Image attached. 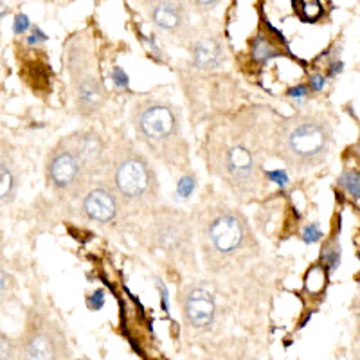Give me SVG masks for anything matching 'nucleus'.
Segmentation results:
<instances>
[{"label":"nucleus","mask_w":360,"mask_h":360,"mask_svg":"<svg viewBox=\"0 0 360 360\" xmlns=\"http://www.w3.org/2000/svg\"><path fill=\"white\" fill-rule=\"evenodd\" d=\"M279 157L294 169H310L326 157L332 144V130L323 119L310 115L292 119L279 135Z\"/></svg>","instance_id":"f257e3e1"},{"label":"nucleus","mask_w":360,"mask_h":360,"mask_svg":"<svg viewBox=\"0 0 360 360\" xmlns=\"http://www.w3.org/2000/svg\"><path fill=\"white\" fill-rule=\"evenodd\" d=\"M112 184L115 195L130 204L150 202L159 193L155 173L139 153H127L117 159L112 172Z\"/></svg>","instance_id":"f03ea898"},{"label":"nucleus","mask_w":360,"mask_h":360,"mask_svg":"<svg viewBox=\"0 0 360 360\" xmlns=\"http://www.w3.org/2000/svg\"><path fill=\"white\" fill-rule=\"evenodd\" d=\"M135 128L150 146L172 144L179 137V121L175 112L159 101L139 105L135 110Z\"/></svg>","instance_id":"7ed1b4c3"},{"label":"nucleus","mask_w":360,"mask_h":360,"mask_svg":"<svg viewBox=\"0 0 360 360\" xmlns=\"http://www.w3.org/2000/svg\"><path fill=\"white\" fill-rule=\"evenodd\" d=\"M85 176L78 157L74 155L70 146H58L47 162V179L49 184L60 193H76L82 188Z\"/></svg>","instance_id":"20e7f679"},{"label":"nucleus","mask_w":360,"mask_h":360,"mask_svg":"<svg viewBox=\"0 0 360 360\" xmlns=\"http://www.w3.org/2000/svg\"><path fill=\"white\" fill-rule=\"evenodd\" d=\"M245 229L242 220L234 214H220L209 225V242L218 252L231 254L242 247Z\"/></svg>","instance_id":"39448f33"},{"label":"nucleus","mask_w":360,"mask_h":360,"mask_svg":"<svg viewBox=\"0 0 360 360\" xmlns=\"http://www.w3.org/2000/svg\"><path fill=\"white\" fill-rule=\"evenodd\" d=\"M70 150L78 157L85 175H96L105 166V144L94 131H83L74 137Z\"/></svg>","instance_id":"423d86ee"},{"label":"nucleus","mask_w":360,"mask_h":360,"mask_svg":"<svg viewBox=\"0 0 360 360\" xmlns=\"http://www.w3.org/2000/svg\"><path fill=\"white\" fill-rule=\"evenodd\" d=\"M184 315L191 326L205 328L214 319V299L205 288H191L184 299Z\"/></svg>","instance_id":"0eeeda50"},{"label":"nucleus","mask_w":360,"mask_h":360,"mask_svg":"<svg viewBox=\"0 0 360 360\" xmlns=\"http://www.w3.org/2000/svg\"><path fill=\"white\" fill-rule=\"evenodd\" d=\"M83 213L90 220L99 221V224H108L117 214V198H115L110 189H90L85 198H83Z\"/></svg>","instance_id":"6e6552de"},{"label":"nucleus","mask_w":360,"mask_h":360,"mask_svg":"<svg viewBox=\"0 0 360 360\" xmlns=\"http://www.w3.org/2000/svg\"><path fill=\"white\" fill-rule=\"evenodd\" d=\"M25 359L27 360H58L60 344L49 328L37 326L25 340Z\"/></svg>","instance_id":"1a4fd4ad"},{"label":"nucleus","mask_w":360,"mask_h":360,"mask_svg":"<svg viewBox=\"0 0 360 360\" xmlns=\"http://www.w3.org/2000/svg\"><path fill=\"white\" fill-rule=\"evenodd\" d=\"M103 101H105V92L99 79L85 78L79 82L78 90H76V107L79 114L85 117L94 115L103 107Z\"/></svg>","instance_id":"9d476101"},{"label":"nucleus","mask_w":360,"mask_h":360,"mask_svg":"<svg viewBox=\"0 0 360 360\" xmlns=\"http://www.w3.org/2000/svg\"><path fill=\"white\" fill-rule=\"evenodd\" d=\"M155 236L160 249L168 250V252H179V250L184 249V245L188 243V231H186V225L180 224L179 220L159 221Z\"/></svg>","instance_id":"9b49d317"},{"label":"nucleus","mask_w":360,"mask_h":360,"mask_svg":"<svg viewBox=\"0 0 360 360\" xmlns=\"http://www.w3.org/2000/svg\"><path fill=\"white\" fill-rule=\"evenodd\" d=\"M193 65L202 70H214L224 63V49L214 38H205L198 41L191 51Z\"/></svg>","instance_id":"f8f14e48"},{"label":"nucleus","mask_w":360,"mask_h":360,"mask_svg":"<svg viewBox=\"0 0 360 360\" xmlns=\"http://www.w3.org/2000/svg\"><path fill=\"white\" fill-rule=\"evenodd\" d=\"M225 166L234 180L247 182L254 179V159L250 152L243 146H233L225 155Z\"/></svg>","instance_id":"ddd939ff"},{"label":"nucleus","mask_w":360,"mask_h":360,"mask_svg":"<svg viewBox=\"0 0 360 360\" xmlns=\"http://www.w3.org/2000/svg\"><path fill=\"white\" fill-rule=\"evenodd\" d=\"M152 18L153 24L162 29V31H175L182 25L184 15H182V9H180L179 4L166 0V2H160L153 8Z\"/></svg>","instance_id":"4468645a"},{"label":"nucleus","mask_w":360,"mask_h":360,"mask_svg":"<svg viewBox=\"0 0 360 360\" xmlns=\"http://www.w3.org/2000/svg\"><path fill=\"white\" fill-rule=\"evenodd\" d=\"M15 186H17V179H15L11 166L6 164V160H2V164H0V195H2V202L9 200L13 197Z\"/></svg>","instance_id":"2eb2a0df"},{"label":"nucleus","mask_w":360,"mask_h":360,"mask_svg":"<svg viewBox=\"0 0 360 360\" xmlns=\"http://www.w3.org/2000/svg\"><path fill=\"white\" fill-rule=\"evenodd\" d=\"M339 184L342 186L352 197L360 198V173L356 169H348L344 172L339 179Z\"/></svg>","instance_id":"dca6fc26"},{"label":"nucleus","mask_w":360,"mask_h":360,"mask_svg":"<svg viewBox=\"0 0 360 360\" xmlns=\"http://www.w3.org/2000/svg\"><path fill=\"white\" fill-rule=\"evenodd\" d=\"M276 54H278V53H276V49L269 44V41L265 40V38L259 37V38H256V40H254L252 56H254V60H256V62L263 63V62H266V60H270V58H274Z\"/></svg>","instance_id":"f3484780"},{"label":"nucleus","mask_w":360,"mask_h":360,"mask_svg":"<svg viewBox=\"0 0 360 360\" xmlns=\"http://www.w3.org/2000/svg\"><path fill=\"white\" fill-rule=\"evenodd\" d=\"M339 258H340V252L337 245H333L332 249L324 252V259H326V265L330 266V269H337V265H339Z\"/></svg>","instance_id":"a211bd4d"},{"label":"nucleus","mask_w":360,"mask_h":360,"mask_svg":"<svg viewBox=\"0 0 360 360\" xmlns=\"http://www.w3.org/2000/svg\"><path fill=\"white\" fill-rule=\"evenodd\" d=\"M303 238H304V242H307V243H308V242L314 243L315 240H317V238H321L319 227H317V225H315V224H311L310 227H307V229H304Z\"/></svg>","instance_id":"6ab92c4d"},{"label":"nucleus","mask_w":360,"mask_h":360,"mask_svg":"<svg viewBox=\"0 0 360 360\" xmlns=\"http://www.w3.org/2000/svg\"><path fill=\"white\" fill-rule=\"evenodd\" d=\"M29 27V18L25 15H18L17 22H15V33H24L25 29Z\"/></svg>","instance_id":"aec40b11"},{"label":"nucleus","mask_w":360,"mask_h":360,"mask_svg":"<svg viewBox=\"0 0 360 360\" xmlns=\"http://www.w3.org/2000/svg\"><path fill=\"white\" fill-rule=\"evenodd\" d=\"M0 346H2V360H8L11 356V342L6 335H2L0 339Z\"/></svg>","instance_id":"412c9836"},{"label":"nucleus","mask_w":360,"mask_h":360,"mask_svg":"<svg viewBox=\"0 0 360 360\" xmlns=\"http://www.w3.org/2000/svg\"><path fill=\"white\" fill-rule=\"evenodd\" d=\"M92 307H94V310H98V308L103 307V292L98 290L94 294V297H92Z\"/></svg>","instance_id":"4be33fe9"},{"label":"nucleus","mask_w":360,"mask_h":360,"mask_svg":"<svg viewBox=\"0 0 360 360\" xmlns=\"http://www.w3.org/2000/svg\"><path fill=\"white\" fill-rule=\"evenodd\" d=\"M269 175L272 176V179H278V180H276L278 184H287V175H285V173L274 172V173H269Z\"/></svg>","instance_id":"5701e85b"},{"label":"nucleus","mask_w":360,"mask_h":360,"mask_svg":"<svg viewBox=\"0 0 360 360\" xmlns=\"http://www.w3.org/2000/svg\"><path fill=\"white\" fill-rule=\"evenodd\" d=\"M310 83H311V85H314V89H315V90H319L321 86L324 85V79H323V78H319V76H314V78L310 79Z\"/></svg>","instance_id":"b1692460"},{"label":"nucleus","mask_w":360,"mask_h":360,"mask_svg":"<svg viewBox=\"0 0 360 360\" xmlns=\"http://www.w3.org/2000/svg\"><path fill=\"white\" fill-rule=\"evenodd\" d=\"M198 4L200 6H211V4H214V2H217V0H197Z\"/></svg>","instance_id":"393cba45"}]
</instances>
